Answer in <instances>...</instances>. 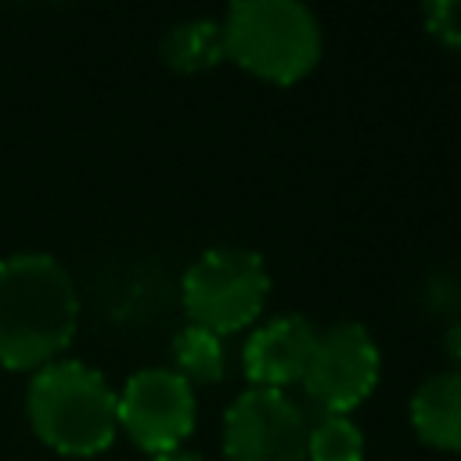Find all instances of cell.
<instances>
[{"label": "cell", "instance_id": "cell-14", "mask_svg": "<svg viewBox=\"0 0 461 461\" xmlns=\"http://www.w3.org/2000/svg\"><path fill=\"white\" fill-rule=\"evenodd\" d=\"M443 353H447V360H450V371H461V317L447 328V335H443Z\"/></svg>", "mask_w": 461, "mask_h": 461}, {"label": "cell", "instance_id": "cell-5", "mask_svg": "<svg viewBox=\"0 0 461 461\" xmlns=\"http://www.w3.org/2000/svg\"><path fill=\"white\" fill-rule=\"evenodd\" d=\"M382 378V353L360 321H331L317 328L310 364L299 378L306 400L321 414H353Z\"/></svg>", "mask_w": 461, "mask_h": 461}, {"label": "cell", "instance_id": "cell-2", "mask_svg": "<svg viewBox=\"0 0 461 461\" xmlns=\"http://www.w3.org/2000/svg\"><path fill=\"white\" fill-rule=\"evenodd\" d=\"M25 411L32 432L68 457H94L119 432V396L83 360H50L29 378Z\"/></svg>", "mask_w": 461, "mask_h": 461}, {"label": "cell", "instance_id": "cell-9", "mask_svg": "<svg viewBox=\"0 0 461 461\" xmlns=\"http://www.w3.org/2000/svg\"><path fill=\"white\" fill-rule=\"evenodd\" d=\"M411 429L414 436L447 454H461V371H439L429 375L411 393Z\"/></svg>", "mask_w": 461, "mask_h": 461}, {"label": "cell", "instance_id": "cell-8", "mask_svg": "<svg viewBox=\"0 0 461 461\" xmlns=\"http://www.w3.org/2000/svg\"><path fill=\"white\" fill-rule=\"evenodd\" d=\"M317 328L306 313H277L263 321L241 346V371L252 389H277L299 385L310 353H313Z\"/></svg>", "mask_w": 461, "mask_h": 461}, {"label": "cell", "instance_id": "cell-11", "mask_svg": "<svg viewBox=\"0 0 461 461\" xmlns=\"http://www.w3.org/2000/svg\"><path fill=\"white\" fill-rule=\"evenodd\" d=\"M169 357H173V371L191 385H220L223 375H227L223 339L198 328V324H184L173 335Z\"/></svg>", "mask_w": 461, "mask_h": 461}, {"label": "cell", "instance_id": "cell-1", "mask_svg": "<svg viewBox=\"0 0 461 461\" xmlns=\"http://www.w3.org/2000/svg\"><path fill=\"white\" fill-rule=\"evenodd\" d=\"M79 324L72 274L50 252H11L0 259V364L40 371L58 360Z\"/></svg>", "mask_w": 461, "mask_h": 461}, {"label": "cell", "instance_id": "cell-13", "mask_svg": "<svg viewBox=\"0 0 461 461\" xmlns=\"http://www.w3.org/2000/svg\"><path fill=\"white\" fill-rule=\"evenodd\" d=\"M421 22L436 43L461 54V0H429L421 7Z\"/></svg>", "mask_w": 461, "mask_h": 461}, {"label": "cell", "instance_id": "cell-3", "mask_svg": "<svg viewBox=\"0 0 461 461\" xmlns=\"http://www.w3.org/2000/svg\"><path fill=\"white\" fill-rule=\"evenodd\" d=\"M220 29L227 61L274 86H295L324 54L321 18L299 0H234Z\"/></svg>", "mask_w": 461, "mask_h": 461}, {"label": "cell", "instance_id": "cell-12", "mask_svg": "<svg viewBox=\"0 0 461 461\" xmlns=\"http://www.w3.org/2000/svg\"><path fill=\"white\" fill-rule=\"evenodd\" d=\"M306 461H364V432L349 414H321L306 425Z\"/></svg>", "mask_w": 461, "mask_h": 461}, {"label": "cell", "instance_id": "cell-6", "mask_svg": "<svg viewBox=\"0 0 461 461\" xmlns=\"http://www.w3.org/2000/svg\"><path fill=\"white\" fill-rule=\"evenodd\" d=\"M119 396V432L144 454H173L194 432V385L173 367H140L126 378Z\"/></svg>", "mask_w": 461, "mask_h": 461}, {"label": "cell", "instance_id": "cell-10", "mask_svg": "<svg viewBox=\"0 0 461 461\" xmlns=\"http://www.w3.org/2000/svg\"><path fill=\"white\" fill-rule=\"evenodd\" d=\"M158 58L166 68L180 76H198L227 61L223 54V29L216 18H184L173 22L158 40Z\"/></svg>", "mask_w": 461, "mask_h": 461}, {"label": "cell", "instance_id": "cell-7", "mask_svg": "<svg viewBox=\"0 0 461 461\" xmlns=\"http://www.w3.org/2000/svg\"><path fill=\"white\" fill-rule=\"evenodd\" d=\"M306 414L288 393L245 389L223 414L227 461H306Z\"/></svg>", "mask_w": 461, "mask_h": 461}, {"label": "cell", "instance_id": "cell-15", "mask_svg": "<svg viewBox=\"0 0 461 461\" xmlns=\"http://www.w3.org/2000/svg\"><path fill=\"white\" fill-rule=\"evenodd\" d=\"M148 461H205V457L194 454V450H173V454H158V457H148Z\"/></svg>", "mask_w": 461, "mask_h": 461}, {"label": "cell", "instance_id": "cell-4", "mask_svg": "<svg viewBox=\"0 0 461 461\" xmlns=\"http://www.w3.org/2000/svg\"><path fill=\"white\" fill-rule=\"evenodd\" d=\"M267 299V259L245 245H212L180 277V303L187 324H198L220 339L256 324Z\"/></svg>", "mask_w": 461, "mask_h": 461}]
</instances>
